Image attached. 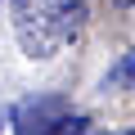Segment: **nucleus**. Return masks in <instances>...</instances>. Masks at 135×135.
<instances>
[{"mask_svg":"<svg viewBox=\"0 0 135 135\" xmlns=\"http://www.w3.org/2000/svg\"><path fill=\"white\" fill-rule=\"evenodd\" d=\"M131 81H135V45L122 54V63L104 77V90H122V86H131Z\"/></svg>","mask_w":135,"mask_h":135,"instance_id":"7ed1b4c3","label":"nucleus"},{"mask_svg":"<svg viewBox=\"0 0 135 135\" xmlns=\"http://www.w3.org/2000/svg\"><path fill=\"white\" fill-rule=\"evenodd\" d=\"M9 9H14V32L27 59H50L68 41L59 0H9Z\"/></svg>","mask_w":135,"mask_h":135,"instance_id":"f257e3e1","label":"nucleus"},{"mask_svg":"<svg viewBox=\"0 0 135 135\" xmlns=\"http://www.w3.org/2000/svg\"><path fill=\"white\" fill-rule=\"evenodd\" d=\"M63 122H68V104L59 95H32L14 108V131L18 135H59Z\"/></svg>","mask_w":135,"mask_h":135,"instance_id":"f03ea898","label":"nucleus"},{"mask_svg":"<svg viewBox=\"0 0 135 135\" xmlns=\"http://www.w3.org/2000/svg\"><path fill=\"white\" fill-rule=\"evenodd\" d=\"M117 5H135V0H117Z\"/></svg>","mask_w":135,"mask_h":135,"instance_id":"39448f33","label":"nucleus"},{"mask_svg":"<svg viewBox=\"0 0 135 135\" xmlns=\"http://www.w3.org/2000/svg\"><path fill=\"white\" fill-rule=\"evenodd\" d=\"M86 131H90V122H86V117H68V122L59 126V135H86Z\"/></svg>","mask_w":135,"mask_h":135,"instance_id":"20e7f679","label":"nucleus"},{"mask_svg":"<svg viewBox=\"0 0 135 135\" xmlns=\"http://www.w3.org/2000/svg\"><path fill=\"white\" fill-rule=\"evenodd\" d=\"M131 135H135V131H131Z\"/></svg>","mask_w":135,"mask_h":135,"instance_id":"423d86ee","label":"nucleus"}]
</instances>
